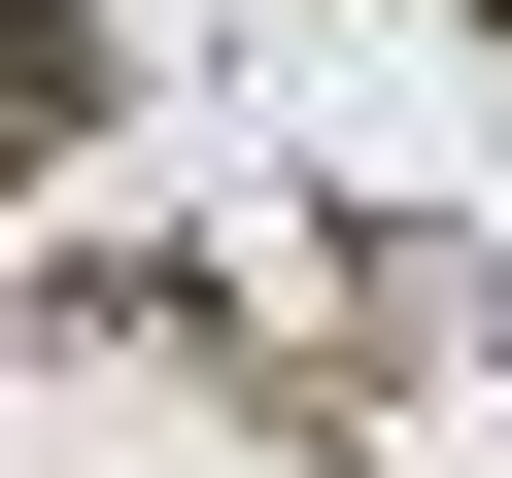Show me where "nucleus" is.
Masks as SVG:
<instances>
[{
  "label": "nucleus",
  "instance_id": "1",
  "mask_svg": "<svg viewBox=\"0 0 512 478\" xmlns=\"http://www.w3.org/2000/svg\"><path fill=\"white\" fill-rule=\"evenodd\" d=\"M103 137V35H69V0H0V171H69Z\"/></svg>",
  "mask_w": 512,
  "mask_h": 478
}]
</instances>
